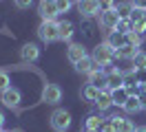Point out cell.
Listing matches in <instances>:
<instances>
[{
  "label": "cell",
  "instance_id": "cell-17",
  "mask_svg": "<svg viewBox=\"0 0 146 132\" xmlns=\"http://www.w3.org/2000/svg\"><path fill=\"white\" fill-rule=\"evenodd\" d=\"M95 106H98L100 110H106V108L113 106V97H111L109 88H106V90H100V95H98V99H95Z\"/></svg>",
  "mask_w": 146,
  "mask_h": 132
},
{
  "label": "cell",
  "instance_id": "cell-8",
  "mask_svg": "<svg viewBox=\"0 0 146 132\" xmlns=\"http://www.w3.org/2000/svg\"><path fill=\"white\" fill-rule=\"evenodd\" d=\"M78 11L82 18H93L100 7H98V0H78Z\"/></svg>",
  "mask_w": 146,
  "mask_h": 132
},
{
  "label": "cell",
  "instance_id": "cell-5",
  "mask_svg": "<svg viewBox=\"0 0 146 132\" xmlns=\"http://www.w3.org/2000/svg\"><path fill=\"white\" fill-rule=\"evenodd\" d=\"M119 20H122V18L117 16L115 7L109 9V11H102V13H100V24H102V29H106V31H115V26H117Z\"/></svg>",
  "mask_w": 146,
  "mask_h": 132
},
{
  "label": "cell",
  "instance_id": "cell-32",
  "mask_svg": "<svg viewBox=\"0 0 146 132\" xmlns=\"http://www.w3.org/2000/svg\"><path fill=\"white\" fill-rule=\"evenodd\" d=\"M133 31L142 35V33L146 31V20H139V22H133Z\"/></svg>",
  "mask_w": 146,
  "mask_h": 132
},
{
  "label": "cell",
  "instance_id": "cell-33",
  "mask_svg": "<svg viewBox=\"0 0 146 132\" xmlns=\"http://www.w3.org/2000/svg\"><path fill=\"white\" fill-rule=\"evenodd\" d=\"M100 132H117V128H115V123L109 119V121H104V125L100 128Z\"/></svg>",
  "mask_w": 146,
  "mask_h": 132
},
{
  "label": "cell",
  "instance_id": "cell-36",
  "mask_svg": "<svg viewBox=\"0 0 146 132\" xmlns=\"http://www.w3.org/2000/svg\"><path fill=\"white\" fill-rule=\"evenodd\" d=\"M131 5H133L135 9H144L146 11V0H131Z\"/></svg>",
  "mask_w": 146,
  "mask_h": 132
},
{
  "label": "cell",
  "instance_id": "cell-13",
  "mask_svg": "<svg viewBox=\"0 0 146 132\" xmlns=\"http://www.w3.org/2000/svg\"><path fill=\"white\" fill-rule=\"evenodd\" d=\"M122 86H126V77H124V73L113 68L109 73V90H115V88H122Z\"/></svg>",
  "mask_w": 146,
  "mask_h": 132
},
{
  "label": "cell",
  "instance_id": "cell-29",
  "mask_svg": "<svg viewBox=\"0 0 146 132\" xmlns=\"http://www.w3.org/2000/svg\"><path fill=\"white\" fill-rule=\"evenodd\" d=\"M55 5H58V11H60V13H66V11L71 9L73 0H55Z\"/></svg>",
  "mask_w": 146,
  "mask_h": 132
},
{
  "label": "cell",
  "instance_id": "cell-9",
  "mask_svg": "<svg viewBox=\"0 0 146 132\" xmlns=\"http://www.w3.org/2000/svg\"><path fill=\"white\" fill-rule=\"evenodd\" d=\"M100 68H102V66L93 60V57H89V55L75 64V70H78V73H82V75H91V73H95V70H100Z\"/></svg>",
  "mask_w": 146,
  "mask_h": 132
},
{
  "label": "cell",
  "instance_id": "cell-14",
  "mask_svg": "<svg viewBox=\"0 0 146 132\" xmlns=\"http://www.w3.org/2000/svg\"><path fill=\"white\" fill-rule=\"evenodd\" d=\"M111 97H113V106H119V108H124V104H126V99L131 95H128L126 86L122 88H115V90H111Z\"/></svg>",
  "mask_w": 146,
  "mask_h": 132
},
{
  "label": "cell",
  "instance_id": "cell-30",
  "mask_svg": "<svg viewBox=\"0 0 146 132\" xmlns=\"http://www.w3.org/2000/svg\"><path fill=\"white\" fill-rule=\"evenodd\" d=\"M98 7H100V13L102 11H109V9L115 7V0H98Z\"/></svg>",
  "mask_w": 146,
  "mask_h": 132
},
{
  "label": "cell",
  "instance_id": "cell-38",
  "mask_svg": "<svg viewBox=\"0 0 146 132\" xmlns=\"http://www.w3.org/2000/svg\"><path fill=\"white\" fill-rule=\"evenodd\" d=\"M2 125H5V114L0 112V128H2Z\"/></svg>",
  "mask_w": 146,
  "mask_h": 132
},
{
  "label": "cell",
  "instance_id": "cell-15",
  "mask_svg": "<svg viewBox=\"0 0 146 132\" xmlns=\"http://www.w3.org/2000/svg\"><path fill=\"white\" fill-rule=\"evenodd\" d=\"M106 42H109L111 46L115 49V51H117V49H122L124 44H128V42H126V35H124V33H119V31H111L109 37H106Z\"/></svg>",
  "mask_w": 146,
  "mask_h": 132
},
{
  "label": "cell",
  "instance_id": "cell-16",
  "mask_svg": "<svg viewBox=\"0 0 146 132\" xmlns=\"http://www.w3.org/2000/svg\"><path fill=\"white\" fill-rule=\"evenodd\" d=\"M111 121L115 123L117 132H135V125L131 119H124V117H111Z\"/></svg>",
  "mask_w": 146,
  "mask_h": 132
},
{
  "label": "cell",
  "instance_id": "cell-40",
  "mask_svg": "<svg viewBox=\"0 0 146 132\" xmlns=\"http://www.w3.org/2000/svg\"><path fill=\"white\" fill-rule=\"evenodd\" d=\"M11 132H22V130H20V128H16V130H11Z\"/></svg>",
  "mask_w": 146,
  "mask_h": 132
},
{
  "label": "cell",
  "instance_id": "cell-39",
  "mask_svg": "<svg viewBox=\"0 0 146 132\" xmlns=\"http://www.w3.org/2000/svg\"><path fill=\"white\" fill-rule=\"evenodd\" d=\"M84 132H100V130H86V128H84Z\"/></svg>",
  "mask_w": 146,
  "mask_h": 132
},
{
  "label": "cell",
  "instance_id": "cell-1",
  "mask_svg": "<svg viewBox=\"0 0 146 132\" xmlns=\"http://www.w3.org/2000/svg\"><path fill=\"white\" fill-rule=\"evenodd\" d=\"M38 37L42 42H55L60 40V22L55 20H42L38 26Z\"/></svg>",
  "mask_w": 146,
  "mask_h": 132
},
{
  "label": "cell",
  "instance_id": "cell-19",
  "mask_svg": "<svg viewBox=\"0 0 146 132\" xmlns=\"http://www.w3.org/2000/svg\"><path fill=\"white\" fill-rule=\"evenodd\" d=\"M71 37H73V22H69V20L60 22V40H62V42H69Z\"/></svg>",
  "mask_w": 146,
  "mask_h": 132
},
{
  "label": "cell",
  "instance_id": "cell-27",
  "mask_svg": "<svg viewBox=\"0 0 146 132\" xmlns=\"http://www.w3.org/2000/svg\"><path fill=\"white\" fill-rule=\"evenodd\" d=\"M126 42L133 44V46H139V44H142V35L135 33V31H131V33H126Z\"/></svg>",
  "mask_w": 146,
  "mask_h": 132
},
{
  "label": "cell",
  "instance_id": "cell-35",
  "mask_svg": "<svg viewBox=\"0 0 146 132\" xmlns=\"http://www.w3.org/2000/svg\"><path fill=\"white\" fill-rule=\"evenodd\" d=\"M137 99H139V106H142V110H146V90L142 88V93L137 95Z\"/></svg>",
  "mask_w": 146,
  "mask_h": 132
},
{
  "label": "cell",
  "instance_id": "cell-7",
  "mask_svg": "<svg viewBox=\"0 0 146 132\" xmlns=\"http://www.w3.org/2000/svg\"><path fill=\"white\" fill-rule=\"evenodd\" d=\"M0 97H2V104L7 108H18L22 101V95H20L18 88H7L5 93H0Z\"/></svg>",
  "mask_w": 146,
  "mask_h": 132
},
{
  "label": "cell",
  "instance_id": "cell-4",
  "mask_svg": "<svg viewBox=\"0 0 146 132\" xmlns=\"http://www.w3.org/2000/svg\"><path fill=\"white\" fill-rule=\"evenodd\" d=\"M38 13H40L42 20H55V16H58L60 11H58L55 0H40V5H38Z\"/></svg>",
  "mask_w": 146,
  "mask_h": 132
},
{
  "label": "cell",
  "instance_id": "cell-34",
  "mask_svg": "<svg viewBox=\"0 0 146 132\" xmlns=\"http://www.w3.org/2000/svg\"><path fill=\"white\" fill-rule=\"evenodd\" d=\"M13 2H16L18 9H29L31 7V0H13Z\"/></svg>",
  "mask_w": 146,
  "mask_h": 132
},
{
  "label": "cell",
  "instance_id": "cell-18",
  "mask_svg": "<svg viewBox=\"0 0 146 132\" xmlns=\"http://www.w3.org/2000/svg\"><path fill=\"white\" fill-rule=\"evenodd\" d=\"M137 53H139V46L124 44L122 49H117V57H119V60H131V62H133V57H135Z\"/></svg>",
  "mask_w": 146,
  "mask_h": 132
},
{
  "label": "cell",
  "instance_id": "cell-21",
  "mask_svg": "<svg viewBox=\"0 0 146 132\" xmlns=\"http://www.w3.org/2000/svg\"><path fill=\"white\" fill-rule=\"evenodd\" d=\"M124 110H126L128 114H135V112H139V110H142V106H139V99L131 95V97L126 99V104H124Z\"/></svg>",
  "mask_w": 146,
  "mask_h": 132
},
{
  "label": "cell",
  "instance_id": "cell-41",
  "mask_svg": "<svg viewBox=\"0 0 146 132\" xmlns=\"http://www.w3.org/2000/svg\"><path fill=\"white\" fill-rule=\"evenodd\" d=\"M142 88H144V90H146V84H144V86H142Z\"/></svg>",
  "mask_w": 146,
  "mask_h": 132
},
{
  "label": "cell",
  "instance_id": "cell-26",
  "mask_svg": "<svg viewBox=\"0 0 146 132\" xmlns=\"http://www.w3.org/2000/svg\"><path fill=\"white\" fill-rule=\"evenodd\" d=\"M131 22H139V20H146V11L144 9H135L133 7V13H131V18H128Z\"/></svg>",
  "mask_w": 146,
  "mask_h": 132
},
{
  "label": "cell",
  "instance_id": "cell-11",
  "mask_svg": "<svg viewBox=\"0 0 146 132\" xmlns=\"http://www.w3.org/2000/svg\"><path fill=\"white\" fill-rule=\"evenodd\" d=\"M89 84H91V86H95V88H100V90H106V88H109V75H104V73H102V68L95 70V73H91V75H89Z\"/></svg>",
  "mask_w": 146,
  "mask_h": 132
},
{
  "label": "cell",
  "instance_id": "cell-42",
  "mask_svg": "<svg viewBox=\"0 0 146 132\" xmlns=\"http://www.w3.org/2000/svg\"><path fill=\"white\" fill-rule=\"evenodd\" d=\"M0 132H2V128H0Z\"/></svg>",
  "mask_w": 146,
  "mask_h": 132
},
{
  "label": "cell",
  "instance_id": "cell-20",
  "mask_svg": "<svg viewBox=\"0 0 146 132\" xmlns=\"http://www.w3.org/2000/svg\"><path fill=\"white\" fill-rule=\"evenodd\" d=\"M115 11H117V16L122 20H128L131 13H133V5L131 2H119V5H115Z\"/></svg>",
  "mask_w": 146,
  "mask_h": 132
},
{
  "label": "cell",
  "instance_id": "cell-12",
  "mask_svg": "<svg viewBox=\"0 0 146 132\" xmlns=\"http://www.w3.org/2000/svg\"><path fill=\"white\" fill-rule=\"evenodd\" d=\"M66 57H69L71 64H78L80 60L86 57V51H84L82 44H71V46H69V51H66Z\"/></svg>",
  "mask_w": 146,
  "mask_h": 132
},
{
  "label": "cell",
  "instance_id": "cell-23",
  "mask_svg": "<svg viewBox=\"0 0 146 132\" xmlns=\"http://www.w3.org/2000/svg\"><path fill=\"white\" fill-rule=\"evenodd\" d=\"M84 99H89V101H93V104H95V99H98V95H100V88H95V86H91V84H89V86L84 88Z\"/></svg>",
  "mask_w": 146,
  "mask_h": 132
},
{
  "label": "cell",
  "instance_id": "cell-25",
  "mask_svg": "<svg viewBox=\"0 0 146 132\" xmlns=\"http://www.w3.org/2000/svg\"><path fill=\"white\" fill-rule=\"evenodd\" d=\"M115 31H119V33H131V31H133V22H131V20H119L117 22V26H115Z\"/></svg>",
  "mask_w": 146,
  "mask_h": 132
},
{
  "label": "cell",
  "instance_id": "cell-22",
  "mask_svg": "<svg viewBox=\"0 0 146 132\" xmlns=\"http://www.w3.org/2000/svg\"><path fill=\"white\" fill-rule=\"evenodd\" d=\"M102 125H104V119H100L98 114H91V117L86 119V123H84L86 130H100Z\"/></svg>",
  "mask_w": 146,
  "mask_h": 132
},
{
  "label": "cell",
  "instance_id": "cell-31",
  "mask_svg": "<svg viewBox=\"0 0 146 132\" xmlns=\"http://www.w3.org/2000/svg\"><path fill=\"white\" fill-rule=\"evenodd\" d=\"M135 81L139 84V86H144V84H146V68L135 70Z\"/></svg>",
  "mask_w": 146,
  "mask_h": 132
},
{
  "label": "cell",
  "instance_id": "cell-28",
  "mask_svg": "<svg viewBox=\"0 0 146 132\" xmlns=\"http://www.w3.org/2000/svg\"><path fill=\"white\" fill-rule=\"evenodd\" d=\"M7 88H11V81H9V75L0 70V93H5Z\"/></svg>",
  "mask_w": 146,
  "mask_h": 132
},
{
  "label": "cell",
  "instance_id": "cell-3",
  "mask_svg": "<svg viewBox=\"0 0 146 132\" xmlns=\"http://www.w3.org/2000/svg\"><path fill=\"white\" fill-rule=\"evenodd\" d=\"M71 125V112L64 110V108H58L51 112V128L55 132H66V128Z\"/></svg>",
  "mask_w": 146,
  "mask_h": 132
},
{
  "label": "cell",
  "instance_id": "cell-37",
  "mask_svg": "<svg viewBox=\"0 0 146 132\" xmlns=\"http://www.w3.org/2000/svg\"><path fill=\"white\" fill-rule=\"evenodd\" d=\"M135 132H146V125H139V128H135Z\"/></svg>",
  "mask_w": 146,
  "mask_h": 132
},
{
  "label": "cell",
  "instance_id": "cell-10",
  "mask_svg": "<svg viewBox=\"0 0 146 132\" xmlns=\"http://www.w3.org/2000/svg\"><path fill=\"white\" fill-rule=\"evenodd\" d=\"M20 57H22V62H36L38 57H40V49H38V44H33V42L25 44V46L20 49Z\"/></svg>",
  "mask_w": 146,
  "mask_h": 132
},
{
  "label": "cell",
  "instance_id": "cell-43",
  "mask_svg": "<svg viewBox=\"0 0 146 132\" xmlns=\"http://www.w3.org/2000/svg\"><path fill=\"white\" fill-rule=\"evenodd\" d=\"M75 2H78V0H75Z\"/></svg>",
  "mask_w": 146,
  "mask_h": 132
},
{
  "label": "cell",
  "instance_id": "cell-2",
  "mask_svg": "<svg viewBox=\"0 0 146 132\" xmlns=\"http://www.w3.org/2000/svg\"><path fill=\"white\" fill-rule=\"evenodd\" d=\"M115 55H117V51H115L109 42H102V44H98V46L93 49V55H91V57L98 62L100 66H109Z\"/></svg>",
  "mask_w": 146,
  "mask_h": 132
},
{
  "label": "cell",
  "instance_id": "cell-6",
  "mask_svg": "<svg viewBox=\"0 0 146 132\" xmlns=\"http://www.w3.org/2000/svg\"><path fill=\"white\" fill-rule=\"evenodd\" d=\"M62 99V88L58 84H46L44 90H42V101L44 104H58Z\"/></svg>",
  "mask_w": 146,
  "mask_h": 132
},
{
  "label": "cell",
  "instance_id": "cell-24",
  "mask_svg": "<svg viewBox=\"0 0 146 132\" xmlns=\"http://www.w3.org/2000/svg\"><path fill=\"white\" fill-rule=\"evenodd\" d=\"M139 68H146V53H137L133 57V70H139Z\"/></svg>",
  "mask_w": 146,
  "mask_h": 132
}]
</instances>
